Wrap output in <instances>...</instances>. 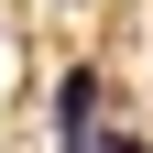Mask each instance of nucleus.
Here are the masks:
<instances>
[{"label": "nucleus", "instance_id": "f03ea898", "mask_svg": "<svg viewBox=\"0 0 153 153\" xmlns=\"http://www.w3.org/2000/svg\"><path fill=\"white\" fill-rule=\"evenodd\" d=\"M88 142H99V153H153V142H120V131H88Z\"/></svg>", "mask_w": 153, "mask_h": 153}, {"label": "nucleus", "instance_id": "f257e3e1", "mask_svg": "<svg viewBox=\"0 0 153 153\" xmlns=\"http://www.w3.org/2000/svg\"><path fill=\"white\" fill-rule=\"evenodd\" d=\"M55 131H66V142H88V131H99V76H88V66L55 76Z\"/></svg>", "mask_w": 153, "mask_h": 153}]
</instances>
